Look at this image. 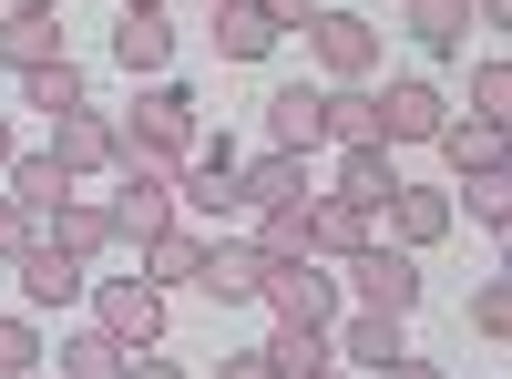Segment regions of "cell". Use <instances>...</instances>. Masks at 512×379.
<instances>
[{"instance_id": "3957f363", "label": "cell", "mask_w": 512, "mask_h": 379, "mask_svg": "<svg viewBox=\"0 0 512 379\" xmlns=\"http://www.w3.org/2000/svg\"><path fill=\"white\" fill-rule=\"evenodd\" d=\"M82 298H93V328H103V339H123V349H154V339H164V287H144V277H93Z\"/></svg>"}, {"instance_id": "9c48e42d", "label": "cell", "mask_w": 512, "mask_h": 379, "mask_svg": "<svg viewBox=\"0 0 512 379\" xmlns=\"http://www.w3.org/2000/svg\"><path fill=\"white\" fill-rule=\"evenodd\" d=\"M318 144H338V154L379 144V93H369V82H328V93H318Z\"/></svg>"}, {"instance_id": "7402d4cb", "label": "cell", "mask_w": 512, "mask_h": 379, "mask_svg": "<svg viewBox=\"0 0 512 379\" xmlns=\"http://www.w3.org/2000/svg\"><path fill=\"white\" fill-rule=\"evenodd\" d=\"M216 52H226V62H267V52H277V31H267L256 0H216Z\"/></svg>"}, {"instance_id": "e0dca14e", "label": "cell", "mask_w": 512, "mask_h": 379, "mask_svg": "<svg viewBox=\"0 0 512 379\" xmlns=\"http://www.w3.org/2000/svg\"><path fill=\"white\" fill-rule=\"evenodd\" d=\"M338 195H349L359 216H379V205L400 195V164H390V144H359V154H338Z\"/></svg>"}, {"instance_id": "4fadbf2b", "label": "cell", "mask_w": 512, "mask_h": 379, "mask_svg": "<svg viewBox=\"0 0 512 379\" xmlns=\"http://www.w3.org/2000/svg\"><path fill=\"white\" fill-rule=\"evenodd\" d=\"M41 246H62V257H82V267H93L103 246H113V216H103L93 195H62L52 216H41Z\"/></svg>"}, {"instance_id": "d4e9b609", "label": "cell", "mask_w": 512, "mask_h": 379, "mask_svg": "<svg viewBox=\"0 0 512 379\" xmlns=\"http://www.w3.org/2000/svg\"><path fill=\"white\" fill-rule=\"evenodd\" d=\"M410 41L461 52V41H472V0H410Z\"/></svg>"}, {"instance_id": "f35d334b", "label": "cell", "mask_w": 512, "mask_h": 379, "mask_svg": "<svg viewBox=\"0 0 512 379\" xmlns=\"http://www.w3.org/2000/svg\"><path fill=\"white\" fill-rule=\"evenodd\" d=\"M11 11H52V0H11Z\"/></svg>"}, {"instance_id": "6da1fadb", "label": "cell", "mask_w": 512, "mask_h": 379, "mask_svg": "<svg viewBox=\"0 0 512 379\" xmlns=\"http://www.w3.org/2000/svg\"><path fill=\"white\" fill-rule=\"evenodd\" d=\"M338 267H349V298H359V308H379V318H410V308H420V257H410V246L369 236L359 257H338Z\"/></svg>"}, {"instance_id": "277c9868", "label": "cell", "mask_w": 512, "mask_h": 379, "mask_svg": "<svg viewBox=\"0 0 512 379\" xmlns=\"http://www.w3.org/2000/svg\"><path fill=\"white\" fill-rule=\"evenodd\" d=\"M308 52H318V72H328V82H369L379 31H369L359 11H308Z\"/></svg>"}, {"instance_id": "484cf974", "label": "cell", "mask_w": 512, "mask_h": 379, "mask_svg": "<svg viewBox=\"0 0 512 379\" xmlns=\"http://www.w3.org/2000/svg\"><path fill=\"white\" fill-rule=\"evenodd\" d=\"M21 103H31V113H72V103H82L72 52H62V62H41V72H21Z\"/></svg>"}, {"instance_id": "30bf717a", "label": "cell", "mask_w": 512, "mask_h": 379, "mask_svg": "<svg viewBox=\"0 0 512 379\" xmlns=\"http://www.w3.org/2000/svg\"><path fill=\"white\" fill-rule=\"evenodd\" d=\"M379 236V216H359L349 195H308V257L338 267V257H359V246Z\"/></svg>"}, {"instance_id": "5bb4252c", "label": "cell", "mask_w": 512, "mask_h": 379, "mask_svg": "<svg viewBox=\"0 0 512 379\" xmlns=\"http://www.w3.org/2000/svg\"><path fill=\"white\" fill-rule=\"evenodd\" d=\"M379 216H390V246H410V257H420L431 236H451V216H461V205H451V195H431V185H400L390 205H379Z\"/></svg>"}, {"instance_id": "8992f818", "label": "cell", "mask_w": 512, "mask_h": 379, "mask_svg": "<svg viewBox=\"0 0 512 379\" xmlns=\"http://www.w3.org/2000/svg\"><path fill=\"white\" fill-rule=\"evenodd\" d=\"M52 164L82 185V175H103L113 164V113H93V103H72V113H52Z\"/></svg>"}, {"instance_id": "1f68e13d", "label": "cell", "mask_w": 512, "mask_h": 379, "mask_svg": "<svg viewBox=\"0 0 512 379\" xmlns=\"http://www.w3.org/2000/svg\"><path fill=\"white\" fill-rule=\"evenodd\" d=\"M472 328H482V339H502V328H512V287H502V277L472 287Z\"/></svg>"}, {"instance_id": "ba28073f", "label": "cell", "mask_w": 512, "mask_h": 379, "mask_svg": "<svg viewBox=\"0 0 512 379\" xmlns=\"http://www.w3.org/2000/svg\"><path fill=\"white\" fill-rule=\"evenodd\" d=\"M82 287H93L82 257H62V246H21V308H31V318H41V308H72Z\"/></svg>"}, {"instance_id": "9a60e30c", "label": "cell", "mask_w": 512, "mask_h": 379, "mask_svg": "<svg viewBox=\"0 0 512 379\" xmlns=\"http://www.w3.org/2000/svg\"><path fill=\"white\" fill-rule=\"evenodd\" d=\"M103 216H113V246H144V236L175 226V185H134V175H123V195L103 205Z\"/></svg>"}, {"instance_id": "ac0fdd59", "label": "cell", "mask_w": 512, "mask_h": 379, "mask_svg": "<svg viewBox=\"0 0 512 379\" xmlns=\"http://www.w3.org/2000/svg\"><path fill=\"white\" fill-rule=\"evenodd\" d=\"M267 134H277V154H318V82H277L267 93Z\"/></svg>"}, {"instance_id": "74e56055", "label": "cell", "mask_w": 512, "mask_h": 379, "mask_svg": "<svg viewBox=\"0 0 512 379\" xmlns=\"http://www.w3.org/2000/svg\"><path fill=\"white\" fill-rule=\"evenodd\" d=\"M308 379H349V369H338V359H328V369H308Z\"/></svg>"}, {"instance_id": "603a6c76", "label": "cell", "mask_w": 512, "mask_h": 379, "mask_svg": "<svg viewBox=\"0 0 512 379\" xmlns=\"http://www.w3.org/2000/svg\"><path fill=\"white\" fill-rule=\"evenodd\" d=\"M195 267H205V236H185V226L144 236V287H195Z\"/></svg>"}, {"instance_id": "ffe728a7", "label": "cell", "mask_w": 512, "mask_h": 379, "mask_svg": "<svg viewBox=\"0 0 512 379\" xmlns=\"http://www.w3.org/2000/svg\"><path fill=\"white\" fill-rule=\"evenodd\" d=\"M41 62H62V21L52 11H11L0 21V72H41Z\"/></svg>"}, {"instance_id": "8d00e7d4", "label": "cell", "mask_w": 512, "mask_h": 379, "mask_svg": "<svg viewBox=\"0 0 512 379\" xmlns=\"http://www.w3.org/2000/svg\"><path fill=\"white\" fill-rule=\"evenodd\" d=\"M369 379H441V369H431V359H410V349H400L390 369H369Z\"/></svg>"}, {"instance_id": "d590c367", "label": "cell", "mask_w": 512, "mask_h": 379, "mask_svg": "<svg viewBox=\"0 0 512 379\" xmlns=\"http://www.w3.org/2000/svg\"><path fill=\"white\" fill-rule=\"evenodd\" d=\"M256 11H267V31L287 41V31H308V0H256Z\"/></svg>"}, {"instance_id": "4dcf8cb0", "label": "cell", "mask_w": 512, "mask_h": 379, "mask_svg": "<svg viewBox=\"0 0 512 379\" xmlns=\"http://www.w3.org/2000/svg\"><path fill=\"white\" fill-rule=\"evenodd\" d=\"M472 113H482V123L512 113V62H482V72H472Z\"/></svg>"}, {"instance_id": "8fae6325", "label": "cell", "mask_w": 512, "mask_h": 379, "mask_svg": "<svg viewBox=\"0 0 512 379\" xmlns=\"http://www.w3.org/2000/svg\"><path fill=\"white\" fill-rule=\"evenodd\" d=\"M441 123H451V103L431 82H390V93H379V144H431Z\"/></svg>"}, {"instance_id": "7a4b0ae2", "label": "cell", "mask_w": 512, "mask_h": 379, "mask_svg": "<svg viewBox=\"0 0 512 379\" xmlns=\"http://www.w3.org/2000/svg\"><path fill=\"white\" fill-rule=\"evenodd\" d=\"M256 308H267L277 328H328V318H338V277H328L318 257H287V267L256 277Z\"/></svg>"}, {"instance_id": "ab89813d", "label": "cell", "mask_w": 512, "mask_h": 379, "mask_svg": "<svg viewBox=\"0 0 512 379\" xmlns=\"http://www.w3.org/2000/svg\"><path fill=\"white\" fill-rule=\"evenodd\" d=\"M123 11H164V0H123Z\"/></svg>"}, {"instance_id": "7c38bea8", "label": "cell", "mask_w": 512, "mask_h": 379, "mask_svg": "<svg viewBox=\"0 0 512 379\" xmlns=\"http://www.w3.org/2000/svg\"><path fill=\"white\" fill-rule=\"evenodd\" d=\"M328 359H338V369H390V359H400V318H379V308L328 318Z\"/></svg>"}, {"instance_id": "d6a6232c", "label": "cell", "mask_w": 512, "mask_h": 379, "mask_svg": "<svg viewBox=\"0 0 512 379\" xmlns=\"http://www.w3.org/2000/svg\"><path fill=\"white\" fill-rule=\"evenodd\" d=\"M21 246H41V216H21V205L0 195V257H21Z\"/></svg>"}, {"instance_id": "5b68a950", "label": "cell", "mask_w": 512, "mask_h": 379, "mask_svg": "<svg viewBox=\"0 0 512 379\" xmlns=\"http://www.w3.org/2000/svg\"><path fill=\"white\" fill-rule=\"evenodd\" d=\"M256 277H267V257H256L246 236H205V267H195V287L216 308H256Z\"/></svg>"}, {"instance_id": "b9f144b4", "label": "cell", "mask_w": 512, "mask_h": 379, "mask_svg": "<svg viewBox=\"0 0 512 379\" xmlns=\"http://www.w3.org/2000/svg\"><path fill=\"white\" fill-rule=\"evenodd\" d=\"M31 379H52V369H31Z\"/></svg>"}, {"instance_id": "cb8c5ba5", "label": "cell", "mask_w": 512, "mask_h": 379, "mask_svg": "<svg viewBox=\"0 0 512 379\" xmlns=\"http://www.w3.org/2000/svg\"><path fill=\"white\" fill-rule=\"evenodd\" d=\"M441 154H451V175H492V164H502V123H441V134H431Z\"/></svg>"}, {"instance_id": "e575fe53", "label": "cell", "mask_w": 512, "mask_h": 379, "mask_svg": "<svg viewBox=\"0 0 512 379\" xmlns=\"http://www.w3.org/2000/svg\"><path fill=\"white\" fill-rule=\"evenodd\" d=\"M113 379H185V369H175V359H154V349H123V369H113Z\"/></svg>"}, {"instance_id": "60d3db41", "label": "cell", "mask_w": 512, "mask_h": 379, "mask_svg": "<svg viewBox=\"0 0 512 379\" xmlns=\"http://www.w3.org/2000/svg\"><path fill=\"white\" fill-rule=\"evenodd\" d=\"M0 164H11V123H0Z\"/></svg>"}, {"instance_id": "52a82bcc", "label": "cell", "mask_w": 512, "mask_h": 379, "mask_svg": "<svg viewBox=\"0 0 512 379\" xmlns=\"http://www.w3.org/2000/svg\"><path fill=\"white\" fill-rule=\"evenodd\" d=\"M236 144H205L195 134V154H185V175H175V205H195V216H226V205H236Z\"/></svg>"}, {"instance_id": "83f0119b", "label": "cell", "mask_w": 512, "mask_h": 379, "mask_svg": "<svg viewBox=\"0 0 512 379\" xmlns=\"http://www.w3.org/2000/svg\"><path fill=\"white\" fill-rule=\"evenodd\" d=\"M267 359H277V379L328 369V328H277V339H267Z\"/></svg>"}, {"instance_id": "2e32d148", "label": "cell", "mask_w": 512, "mask_h": 379, "mask_svg": "<svg viewBox=\"0 0 512 379\" xmlns=\"http://www.w3.org/2000/svg\"><path fill=\"white\" fill-rule=\"evenodd\" d=\"M113 62L134 72V82H154L164 62H175V21H164V11H123V31H113Z\"/></svg>"}, {"instance_id": "f546056e", "label": "cell", "mask_w": 512, "mask_h": 379, "mask_svg": "<svg viewBox=\"0 0 512 379\" xmlns=\"http://www.w3.org/2000/svg\"><path fill=\"white\" fill-rule=\"evenodd\" d=\"M41 369V328L31 318H0V379H31Z\"/></svg>"}, {"instance_id": "d6986e66", "label": "cell", "mask_w": 512, "mask_h": 379, "mask_svg": "<svg viewBox=\"0 0 512 379\" xmlns=\"http://www.w3.org/2000/svg\"><path fill=\"white\" fill-rule=\"evenodd\" d=\"M308 195V154H256L236 164V205H297Z\"/></svg>"}, {"instance_id": "f1b7e54d", "label": "cell", "mask_w": 512, "mask_h": 379, "mask_svg": "<svg viewBox=\"0 0 512 379\" xmlns=\"http://www.w3.org/2000/svg\"><path fill=\"white\" fill-rule=\"evenodd\" d=\"M461 195H472V226H512V175L492 164V175H461Z\"/></svg>"}, {"instance_id": "44dd1931", "label": "cell", "mask_w": 512, "mask_h": 379, "mask_svg": "<svg viewBox=\"0 0 512 379\" xmlns=\"http://www.w3.org/2000/svg\"><path fill=\"white\" fill-rule=\"evenodd\" d=\"M0 185H11V205H21V216H52V205L72 195V175H62L52 154H11V164H0Z\"/></svg>"}, {"instance_id": "836d02e7", "label": "cell", "mask_w": 512, "mask_h": 379, "mask_svg": "<svg viewBox=\"0 0 512 379\" xmlns=\"http://www.w3.org/2000/svg\"><path fill=\"white\" fill-rule=\"evenodd\" d=\"M216 379H277V359H267V349H226Z\"/></svg>"}, {"instance_id": "4316f807", "label": "cell", "mask_w": 512, "mask_h": 379, "mask_svg": "<svg viewBox=\"0 0 512 379\" xmlns=\"http://www.w3.org/2000/svg\"><path fill=\"white\" fill-rule=\"evenodd\" d=\"M123 369V339H103V328H72L62 339V379H113Z\"/></svg>"}]
</instances>
